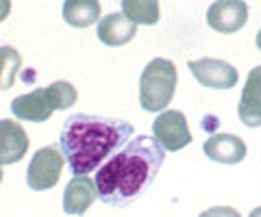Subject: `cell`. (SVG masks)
Returning a JSON list of instances; mask_svg holds the SVG:
<instances>
[{"instance_id": "1", "label": "cell", "mask_w": 261, "mask_h": 217, "mask_svg": "<svg viewBox=\"0 0 261 217\" xmlns=\"http://www.w3.org/2000/svg\"><path fill=\"white\" fill-rule=\"evenodd\" d=\"M166 150L148 135H137L116 157L96 172L98 198L109 206H124L137 200L157 178Z\"/></svg>"}, {"instance_id": "2", "label": "cell", "mask_w": 261, "mask_h": 217, "mask_svg": "<svg viewBox=\"0 0 261 217\" xmlns=\"http://www.w3.org/2000/svg\"><path fill=\"white\" fill-rule=\"evenodd\" d=\"M133 137V126L124 119H107L76 113L61 126L59 148L74 176L98 172L105 159L116 154Z\"/></svg>"}, {"instance_id": "3", "label": "cell", "mask_w": 261, "mask_h": 217, "mask_svg": "<svg viewBox=\"0 0 261 217\" xmlns=\"http://www.w3.org/2000/svg\"><path fill=\"white\" fill-rule=\"evenodd\" d=\"M176 68L170 59H152L144 68L140 78V104L144 111L150 113H163L166 107L172 102L176 89Z\"/></svg>"}, {"instance_id": "4", "label": "cell", "mask_w": 261, "mask_h": 217, "mask_svg": "<svg viewBox=\"0 0 261 217\" xmlns=\"http://www.w3.org/2000/svg\"><path fill=\"white\" fill-rule=\"evenodd\" d=\"M65 159L61 154V150H57L55 146L39 148L35 152V157L31 159L29 170H27V184L33 191H46L53 189L61 178Z\"/></svg>"}, {"instance_id": "5", "label": "cell", "mask_w": 261, "mask_h": 217, "mask_svg": "<svg viewBox=\"0 0 261 217\" xmlns=\"http://www.w3.org/2000/svg\"><path fill=\"white\" fill-rule=\"evenodd\" d=\"M152 135L159 141V146L168 152H178L181 148L192 143V133L187 126V119L181 111L168 109L157 115L152 122Z\"/></svg>"}, {"instance_id": "6", "label": "cell", "mask_w": 261, "mask_h": 217, "mask_svg": "<svg viewBox=\"0 0 261 217\" xmlns=\"http://www.w3.org/2000/svg\"><path fill=\"white\" fill-rule=\"evenodd\" d=\"M187 68L192 70L194 78L209 89H231L240 78L238 70L231 63L220 59H196L187 63Z\"/></svg>"}, {"instance_id": "7", "label": "cell", "mask_w": 261, "mask_h": 217, "mask_svg": "<svg viewBox=\"0 0 261 217\" xmlns=\"http://www.w3.org/2000/svg\"><path fill=\"white\" fill-rule=\"evenodd\" d=\"M248 20V5L242 0H218L207 9V24L218 33H235Z\"/></svg>"}, {"instance_id": "8", "label": "cell", "mask_w": 261, "mask_h": 217, "mask_svg": "<svg viewBox=\"0 0 261 217\" xmlns=\"http://www.w3.org/2000/svg\"><path fill=\"white\" fill-rule=\"evenodd\" d=\"M11 111L18 119L42 124L55 113V107H53L50 96H48V89H35L31 94L18 96L11 102Z\"/></svg>"}, {"instance_id": "9", "label": "cell", "mask_w": 261, "mask_h": 217, "mask_svg": "<svg viewBox=\"0 0 261 217\" xmlns=\"http://www.w3.org/2000/svg\"><path fill=\"white\" fill-rule=\"evenodd\" d=\"M29 135L11 119H0V165H13L27 157Z\"/></svg>"}, {"instance_id": "10", "label": "cell", "mask_w": 261, "mask_h": 217, "mask_svg": "<svg viewBox=\"0 0 261 217\" xmlns=\"http://www.w3.org/2000/svg\"><path fill=\"white\" fill-rule=\"evenodd\" d=\"M98 198L96 182L89 176H72L63 191V213L68 215H85V211Z\"/></svg>"}, {"instance_id": "11", "label": "cell", "mask_w": 261, "mask_h": 217, "mask_svg": "<svg viewBox=\"0 0 261 217\" xmlns=\"http://www.w3.org/2000/svg\"><path fill=\"white\" fill-rule=\"evenodd\" d=\"M238 115L248 128L261 126V66L248 74L246 85L242 89Z\"/></svg>"}, {"instance_id": "12", "label": "cell", "mask_w": 261, "mask_h": 217, "mask_svg": "<svg viewBox=\"0 0 261 217\" xmlns=\"http://www.w3.org/2000/svg\"><path fill=\"white\" fill-rule=\"evenodd\" d=\"M205 154L216 161V163H224V165H235L242 163L244 157H246V143L235 135H226V133H218L211 135L205 141Z\"/></svg>"}, {"instance_id": "13", "label": "cell", "mask_w": 261, "mask_h": 217, "mask_svg": "<svg viewBox=\"0 0 261 217\" xmlns=\"http://www.w3.org/2000/svg\"><path fill=\"white\" fill-rule=\"evenodd\" d=\"M137 35V24H133L124 13H109L98 22V39L105 46H124Z\"/></svg>"}, {"instance_id": "14", "label": "cell", "mask_w": 261, "mask_h": 217, "mask_svg": "<svg viewBox=\"0 0 261 217\" xmlns=\"http://www.w3.org/2000/svg\"><path fill=\"white\" fill-rule=\"evenodd\" d=\"M100 18L98 0H65L63 3V20L74 28H87Z\"/></svg>"}, {"instance_id": "15", "label": "cell", "mask_w": 261, "mask_h": 217, "mask_svg": "<svg viewBox=\"0 0 261 217\" xmlns=\"http://www.w3.org/2000/svg\"><path fill=\"white\" fill-rule=\"evenodd\" d=\"M122 13L133 24H157L159 3L157 0H122Z\"/></svg>"}, {"instance_id": "16", "label": "cell", "mask_w": 261, "mask_h": 217, "mask_svg": "<svg viewBox=\"0 0 261 217\" xmlns=\"http://www.w3.org/2000/svg\"><path fill=\"white\" fill-rule=\"evenodd\" d=\"M20 68H22L20 52L15 50V48H11V46L0 48V91L11 89Z\"/></svg>"}, {"instance_id": "17", "label": "cell", "mask_w": 261, "mask_h": 217, "mask_svg": "<svg viewBox=\"0 0 261 217\" xmlns=\"http://www.w3.org/2000/svg\"><path fill=\"white\" fill-rule=\"evenodd\" d=\"M46 89H48V96H50V100H53L55 111L70 109L72 104L76 102V98H79V94H76V89H74V85L68 83V80H57V83L48 85Z\"/></svg>"}, {"instance_id": "18", "label": "cell", "mask_w": 261, "mask_h": 217, "mask_svg": "<svg viewBox=\"0 0 261 217\" xmlns=\"http://www.w3.org/2000/svg\"><path fill=\"white\" fill-rule=\"evenodd\" d=\"M198 217H242V215L231 206H211L207 211H202Z\"/></svg>"}, {"instance_id": "19", "label": "cell", "mask_w": 261, "mask_h": 217, "mask_svg": "<svg viewBox=\"0 0 261 217\" xmlns=\"http://www.w3.org/2000/svg\"><path fill=\"white\" fill-rule=\"evenodd\" d=\"M9 13H11V3L9 0H0V22L9 18Z\"/></svg>"}, {"instance_id": "20", "label": "cell", "mask_w": 261, "mask_h": 217, "mask_svg": "<svg viewBox=\"0 0 261 217\" xmlns=\"http://www.w3.org/2000/svg\"><path fill=\"white\" fill-rule=\"evenodd\" d=\"M248 217H261V206L252 208V211H250V215H248Z\"/></svg>"}, {"instance_id": "21", "label": "cell", "mask_w": 261, "mask_h": 217, "mask_svg": "<svg viewBox=\"0 0 261 217\" xmlns=\"http://www.w3.org/2000/svg\"><path fill=\"white\" fill-rule=\"evenodd\" d=\"M257 48L261 50V28H259V33H257Z\"/></svg>"}, {"instance_id": "22", "label": "cell", "mask_w": 261, "mask_h": 217, "mask_svg": "<svg viewBox=\"0 0 261 217\" xmlns=\"http://www.w3.org/2000/svg\"><path fill=\"white\" fill-rule=\"evenodd\" d=\"M0 182H3V170H0Z\"/></svg>"}]
</instances>
